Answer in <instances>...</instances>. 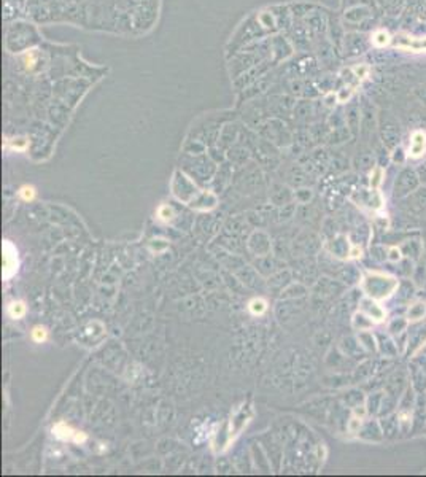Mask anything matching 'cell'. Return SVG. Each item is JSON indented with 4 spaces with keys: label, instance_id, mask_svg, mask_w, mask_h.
<instances>
[{
    "label": "cell",
    "instance_id": "5bb4252c",
    "mask_svg": "<svg viewBox=\"0 0 426 477\" xmlns=\"http://www.w3.org/2000/svg\"><path fill=\"white\" fill-rule=\"evenodd\" d=\"M54 433H56V436L57 438H61V439H73L75 442H83L86 439V436L83 433H78V431H73L70 426H67L65 423H59V425H56V428H54Z\"/></svg>",
    "mask_w": 426,
    "mask_h": 477
},
{
    "label": "cell",
    "instance_id": "4fadbf2b",
    "mask_svg": "<svg viewBox=\"0 0 426 477\" xmlns=\"http://www.w3.org/2000/svg\"><path fill=\"white\" fill-rule=\"evenodd\" d=\"M411 379H412V387L415 388V391L419 393L426 391V372L415 363H412L411 366Z\"/></svg>",
    "mask_w": 426,
    "mask_h": 477
},
{
    "label": "cell",
    "instance_id": "f35d334b",
    "mask_svg": "<svg viewBox=\"0 0 426 477\" xmlns=\"http://www.w3.org/2000/svg\"><path fill=\"white\" fill-rule=\"evenodd\" d=\"M419 175H420V180H423L426 183V164H422L420 170H419Z\"/></svg>",
    "mask_w": 426,
    "mask_h": 477
},
{
    "label": "cell",
    "instance_id": "603a6c76",
    "mask_svg": "<svg viewBox=\"0 0 426 477\" xmlns=\"http://www.w3.org/2000/svg\"><path fill=\"white\" fill-rule=\"evenodd\" d=\"M411 196H412L414 200H415L417 208H419V210H422V212H426V186H423V188L420 186L417 191H414Z\"/></svg>",
    "mask_w": 426,
    "mask_h": 477
},
{
    "label": "cell",
    "instance_id": "8992f818",
    "mask_svg": "<svg viewBox=\"0 0 426 477\" xmlns=\"http://www.w3.org/2000/svg\"><path fill=\"white\" fill-rule=\"evenodd\" d=\"M360 438L369 442H380L383 439V431H382V425L377 420H369L363 423L361 430H360Z\"/></svg>",
    "mask_w": 426,
    "mask_h": 477
},
{
    "label": "cell",
    "instance_id": "ffe728a7",
    "mask_svg": "<svg viewBox=\"0 0 426 477\" xmlns=\"http://www.w3.org/2000/svg\"><path fill=\"white\" fill-rule=\"evenodd\" d=\"M383 396H385V393H383V391L372 393V395L367 398V412L372 414V415L380 414L382 403H383Z\"/></svg>",
    "mask_w": 426,
    "mask_h": 477
},
{
    "label": "cell",
    "instance_id": "836d02e7",
    "mask_svg": "<svg viewBox=\"0 0 426 477\" xmlns=\"http://www.w3.org/2000/svg\"><path fill=\"white\" fill-rule=\"evenodd\" d=\"M353 72H355V75L358 78H366L367 75H369V67H367V65H358V67H355V69H353Z\"/></svg>",
    "mask_w": 426,
    "mask_h": 477
},
{
    "label": "cell",
    "instance_id": "44dd1931",
    "mask_svg": "<svg viewBox=\"0 0 426 477\" xmlns=\"http://www.w3.org/2000/svg\"><path fill=\"white\" fill-rule=\"evenodd\" d=\"M3 259H5L3 277H10V275L14 272V267H16V256L13 253H8V244H6V242H5V247H3Z\"/></svg>",
    "mask_w": 426,
    "mask_h": 477
},
{
    "label": "cell",
    "instance_id": "d4e9b609",
    "mask_svg": "<svg viewBox=\"0 0 426 477\" xmlns=\"http://www.w3.org/2000/svg\"><path fill=\"white\" fill-rule=\"evenodd\" d=\"M372 43L379 48H383L390 43V33L387 30H377L372 35Z\"/></svg>",
    "mask_w": 426,
    "mask_h": 477
},
{
    "label": "cell",
    "instance_id": "f546056e",
    "mask_svg": "<svg viewBox=\"0 0 426 477\" xmlns=\"http://www.w3.org/2000/svg\"><path fill=\"white\" fill-rule=\"evenodd\" d=\"M363 418L361 417H352V420L348 422V431L350 433H360V430H361V426H363Z\"/></svg>",
    "mask_w": 426,
    "mask_h": 477
},
{
    "label": "cell",
    "instance_id": "30bf717a",
    "mask_svg": "<svg viewBox=\"0 0 426 477\" xmlns=\"http://www.w3.org/2000/svg\"><path fill=\"white\" fill-rule=\"evenodd\" d=\"M426 150V134L423 131H415L411 137L409 145V155L412 158H420Z\"/></svg>",
    "mask_w": 426,
    "mask_h": 477
},
{
    "label": "cell",
    "instance_id": "74e56055",
    "mask_svg": "<svg viewBox=\"0 0 426 477\" xmlns=\"http://www.w3.org/2000/svg\"><path fill=\"white\" fill-rule=\"evenodd\" d=\"M414 363H415V364H419V366L422 367V369H423V371L426 372V355H423V356H419V358L415 359Z\"/></svg>",
    "mask_w": 426,
    "mask_h": 477
},
{
    "label": "cell",
    "instance_id": "2e32d148",
    "mask_svg": "<svg viewBox=\"0 0 426 477\" xmlns=\"http://www.w3.org/2000/svg\"><path fill=\"white\" fill-rule=\"evenodd\" d=\"M406 317H407V320L412 321V323L423 320V318L426 317V303H423V301H417V303L411 304L407 307Z\"/></svg>",
    "mask_w": 426,
    "mask_h": 477
},
{
    "label": "cell",
    "instance_id": "8fae6325",
    "mask_svg": "<svg viewBox=\"0 0 426 477\" xmlns=\"http://www.w3.org/2000/svg\"><path fill=\"white\" fill-rule=\"evenodd\" d=\"M382 139H383V144H385L387 148L390 150H395L399 144V128L396 124H385V126L382 128Z\"/></svg>",
    "mask_w": 426,
    "mask_h": 477
},
{
    "label": "cell",
    "instance_id": "3957f363",
    "mask_svg": "<svg viewBox=\"0 0 426 477\" xmlns=\"http://www.w3.org/2000/svg\"><path fill=\"white\" fill-rule=\"evenodd\" d=\"M395 46L399 49H411L414 53H426V37L396 35Z\"/></svg>",
    "mask_w": 426,
    "mask_h": 477
},
{
    "label": "cell",
    "instance_id": "7c38bea8",
    "mask_svg": "<svg viewBox=\"0 0 426 477\" xmlns=\"http://www.w3.org/2000/svg\"><path fill=\"white\" fill-rule=\"evenodd\" d=\"M399 248H401V252H403V256L412 259V261L420 259V255L423 252V245H422L420 240H406Z\"/></svg>",
    "mask_w": 426,
    "mask_h": 477
},
{
    "label": "cell",
    "instance_id": "4dcf8cb0",
    "mask_svg": "<svg viewBox=\"0 0 426 477\" xmlns=\"http://www.w3.org/2000/svg\"><path fill=\"white\" fill-rule=\"evenodd\" d=\"M32 339L35 342H43L46 339V329L41 328V326H35L32 329Z\"/></svg>",
    "mask_w": 426,
    "mask_h": 477
},
{
    "label": "cell",
    "instance_id": "1f68e13d",
    "mask_svg": "<svg viewBox=\"0 0 426 477\" xmlns=\"http://www.w3.org/2000/svg\"><path fill=\"white\" fill-rule=\"evenodd\" d=\"M19 194L24 200H32L33 196H35V189H33V186H22Z\"/></svg>",
    "mask_w": 426,
    "mask_h": 477
},
{
    "label": "cell",
    "instance_id": "4316f807",
    "mask_svg": "<svg viewBox=\"0 0 426 477\" xmlns=\"http://www.w3.org/2000/svg\"><path fill=\"white\" fill-rule=\"evenodd\" d=\"M371 253H375L374 258L377 261H388V248H385L383 245H375L371 248Z\"/></svg>",
    "mask_w": 426,
    "mask_h": 477
},
{
    "label": "cell",
    "instance_id": "8d00e7d4",
    "mask_svg": "<svg viewBox=\"0 0 426 477\" xmlns=\"http://www.w3.org/2000/svg\"><path fill=\"white\" fill-rule=\"evenodd\" d=\"M352 93H353L352 89H348V91H345V89H344V91H340V93H339V100H340V102H345L347 99H350V96H352Z\"/></svg>",
    "mask_w": 426,
    "mask_h": 477
},
{
    "label": "cell",
    "instance_id": "9a60e30c",
    "mask_svg": "<svg viewBox=\"0 0 426 477\" xmlns=\"http://www.w3.org/2000/svg\"><path fill=\"white\" fill-rule=\"evenodd\" d=\"M395 295L398 296V299L401 303H407V301H411L414 296H415V283L411 282V280H403L399 282V287L396 290Z\"/></svg>",
    "mask_w": 426,
    "mask_h": 477
},
{
    "label": "cell",
    "instance_id": "d6986e66",
    "mask_svg": "<svg viewBox=\"0 0 426 477\" xmlns=\"http://www.w3.org/2000/svg\"><path fill=\"white\" fill-rule=\"evenodd\" d=\"M363 204L366 207L372 208V210H380L385 204V200H383V196L380 194L379 189H372V191H367L366 192V197L363 200Z\"/></svg>",
    "mask_w": 426,
    "mask_h": 477
},
{
    "label": "cell",
    "instance_id": "52a82bcc",
    "mask_svg": "<svg viewBox=\"0 0 426 477\" xmlns=\"http://www.w3.org/2000/svg\"><path fill=\"white\" fill-rule=\"evenodd\" d=\"M377 348L385 358H396L399 353V347L391 334H377Z\"/></svg>",
    "mask_w": 426,
    "mask_h": 477
},
{
    "label": "cell",
    "instance_id": "d590c367",
    "mask_svg": "<svg viewBox=\"0 0 426 477\" xmlns=\"http://www.w3.org/2000/svg\"><path fill=\"white\" fill-rule=\"evenodd\" d=\"M27 147V140L26 139H14L11 142V148L13 150H24Z\"/></svg>",
    "mask_w": 426,
    "mask_h": 477
},
{
    "label": "cell",
    "instance_id": "83f0119b",
    "mask_svg": "<svg viewBox=\"0 0 426 477\" xmlns=\"http://www.w3.org/2000/svg\"><path fill=\"white\" fill-rule=\"evenodd\" d=\"M266 309H267V306H266V303H264L263 299H253L252 303H250V311H252L253 315H261V314H264Z\"/></svg>",
    "mask_w": 426,
    "mask_h": 477
},
{
    "label": "cell",
    "instance_id": "6da1fadb",
    "mask_svg": "<svg viewBox=\"0 0 426 477\" xmlns=\"http://www.w3.org/2000/svg\"><path fill=\"white\" fill-rule=\"evenodd\" d=\"M399 287V280L393 275L369 272L361 282V288L367 296L375 301H383L391 298Z\"/></svg>",
    "mask_w": 426,
    "mask_h": 477
},
{
    "label": "cell",
    "instance_id": "9c48e42d",
    "mask_svg": "<svg viewBox=\"0 0 426 477\" xmlns=\"http://www.w3.org/2000/svg\"><path fill=\"white\" fill-rule=\"evenodd\" d=\"M425 344H426V326H423V328H417L409 334L407 347H406L407 353L409 355L417 353V351H419Z\"/></svg>",
    "mask_w": 426,
    "mask_h": 477
},
{
    "label": "cell",
    "instance_id": "cb8c5ba5",
    "mask_svg": "<svg viewBox=\"0 0 426 477\" xmlns=\"http://www.w3.org/2000/svg\"><path fill=\"white\" fill-rule=\"evenodd\" d=\"M382 181H383V167L377 165V167H374L372 172H371V180H369L371 188L372 189H379V186L382 185Z\"/></svg>",
    "mask_w": 426,
    "mask_h": 477
},
{
    "label": "cell",
    "instance_id": "ba28073f",
    "mask_svg": "<svg viewBox=\"0 0 426 477\" xmlns=\"http://www.w3.org/2000/svg\"><path fill=\"white\" fill-rule=\"evenodd\" d=\"M382 425V431H383V438L385 439H395L398 436V433L401 431V425H399V418L398 414H390L385 415V418L380 420Z\"/></svg>",
    "mask_w": 426,
    "mask_h": 477
},
{
    "label": "cell",
    "instance_id": "277c9868",
    "mask_svg": "<svg viewBox=\"0 0 426 477\" xmlns=\"http://www.w3.org/2000/svg\"><path fill=\"white\" fill-rule=\"evenodd\" d=\"M360 309H361V312H364L367 317L372 318L374 321H383L387 317V312L383 311V307L377 303V301L369 298V296L361 299Z\"/></svg>",
    "mask_w": 426,
    "mask_h": 477
},
{
    "label": "cell",
    "instance_id": "5b68a950",
    "mask_svg": "<svg viewBox=\"0 0 426 477\" xmlns=\"http://www.w3.org/2000/svg\"><path fill=\"white\" fill-rule=\"evenodd\" d=\"M409 387L407 385V377L404 372H395L391 377L388 379L387 385H385V391L388 395L395 396L398 401L399 398L403 396V393L406 391V388Z\"/></svg>",
    "mask_w": 426,
    "mask_h": 477
},
{
    "label": "cell",
    "instance_id": "d6a6232c",
    "mask_svg": "<svg viewBox=\"0 0 426 477\" xmlns=\"http://www.w3.org/2000/svg\"><path fill=\"white\" fill-rule=\"evenodd\" d=\"M391 159H393V161H395V162H398V164H403V162H404V159H406V153H404V150H403V148H399V147H396V148H395L393 156H391Z\"/></svg>",
    "mask_w": 426,
    "mask_h": 477
},
{
    "label": "cell",
    "instance_id": "7a4b0ae2",
    "mask_svg": "<svg viewBox=\"0 0 426 477\" xmlns=\"http://www.w3.org/2000/svg\"><path fill=\"white\" fill-rule=\"evenodd\" d=\"M420 175L417 170L411 169V167H406L403 169L396 177L395 181V188H393V196L396 199H403L411 196L414 191H417L420 188Z\"/></svg>",
    "mask_w": 426,
    "mask_h": 477
},
{
    "label": "cell",
    "instance_id": "f1b7e54d",
    "mask_svg": "<svg viewBox=\"0 0 426 477\" xmlns=\"http://www.w3.org/2000/svg\"><path fill=\"white\" fill-rule=\"evenodd\" d=\"M403 252H401L399 247H390L388 248V261L391 263H399L403 259Z\"/></svg>",
    "mask_w": 426,
    "mask_h": 477
},
{
    "label": "cell",
    "instance_id": "ac0fdd59",
    "mask_svg": "<svg viewBox=\"0 0 426 477\" xmlns=\"http://www.w3.org/2000/svg\"><path fill=\"white\" fill-rule=\"evenodd\" d=\"M358 340L363 345V348L366 351H377V336L372 334L369 329H364L358 332Z\"/></svg>",
    "mask_w": 426,
    "mask_h": 477
},
{
    "label": "cell",
    "instance_id": "484cf974",
    "mask_svg": "<svg viewBox=\"0 0 426 477\" xmlns=\"http://www.w3.org/2000/svg\"><path fill=\"white\" fill-rule=\"evenodd\" d=\"M8 314H10V317L11 318H21L24 314H26V306H24V303H13L10 307H8Z\"/></svg>",
    "mask_w": 426,
    "mask_h": 477
},
{
    "label": "cell",
    "instance_id": "e0dca14e",
    "mask_svg": "<svg viewBox=\"0 0 426 477\" xmlns=\"http://www.w3.org/2000/svg\"><path fill=\"white\" fill-rule=\"evenodd\" d=\"M409 323L411 321L407 320V317H395L393 320L388 323V332L395 337L403 336L409 328Z\"/></svg>",
    "mask_w": 426,
    "mask_h": 477
},
{
    "label": "cell",
    "instance_id": "7402d4cb",
    "mask_svg": "<svg viewBox=\"0 0 426 477\" xmlns=\"http://www.w3.org/2000/svg\"><path fill=\"white\" fill-rule=\"evenodd\" d=\"M372 324H374V320L367 317L364 312H363V314H355V317H353V326H355L358 331L371 329Z\"/></svg>",
    "mask_w": 426,
    "mask_h": 477
},
{
    "label": "cell",
    "instance_id": "e575fe53",
    "mask_svg": "<svg viewBox=\"0 0 426 477\" xmlns=\"http://www.w3.org/2000/svg\"><path fill=\"white\" fill-rule=\"evenodd\" d=\"M157 215H159V218H161V220L169 221V220L172 218V208H169V207H165V205H164V207H161V208H159V213H157Z\"/></svg>",
    "mask_w": 426,
    "mask_h": 477
}]
</instances>
